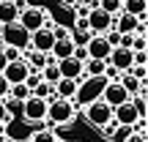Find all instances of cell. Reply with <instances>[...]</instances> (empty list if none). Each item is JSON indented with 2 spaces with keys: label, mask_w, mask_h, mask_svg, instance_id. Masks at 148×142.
Returning a JSON list of instances; mask_svg holds the SVG:
<instances>
[{
  "label": "cell",
  "mask_w": 148,
  "mask_h": 142,
  "mask_svg": "<svg viewBox=\"0 0 148 142\" xmlns=\"http://www.w3.org/2000/svg\"><path fill=\"white\" fill-rule=\"evenodd\" d=\"M74 115H77V109H74V104L69 99H52V101H47V120L52 123V126L69 128L74 123Z\"/></svg>",
  "instance_id": "1"
},
{
  "label": "cell",
  "mask_w": 148,
  "mask_h": 142,
  "mask_svg": "<svg viewBox=\"0 0 148 142\" xmlns=\"http://www.w3.org/2000/svg\"><path fill=\"white\" fill-rule=\"evenodd\" d=\"M107 79L104 77H82L77 82V93H74V101H77L79 107L90 104V101L101 99V90H104Z\"/></svg>",
  "instance_id": "2"
},
{
  "label": "cell",
  "mask_w": 148,
  "mask_h": 142,
  "mask_svg": "<svg viewBox=\"0 0 148 142\" xmlns=\"http://www.w3.org/2000/svg\"><path fill=\"white\" fill-rule=\"evenodd\" d=\"M16 22H19L27 33H33V30H38V27H44V25H52V14H49L47 8H38V5H25V8L19 11V16H16Z\"/></svg>",
  "instance_id": "3"
},
{
  "label": "cell",
  "mask_w": 148,
  "mask_h": 142,
  "mask_svg": "<svg viewBox=\"0 0 148 142\" xmlns=\"http://www.w3.org/2000/svg\"><path fill=\"white\" fill-rule=\"evenodd\" d=\"M0 41H3V47H16V49L25 52V49L30 47V33H27L19 22H11V25H3Z\"/></svg>",
  "instance_id": "4"
},
{
  "label": "cell",
  "mask_w": 148,
  "mask_h": 142,
  "mask_svg": "<svg viewBox=\"0 0 148 142\" xmlns=\"http://www.w3.org/2000/svg\"><path fill=\"white\" fill-rule=\"evenodd\" d=\"M22 118L27 123H33V126H41L47 120V101L38 99V96H27L22 101Z\"/></svg>",
  "instance_id": "5"
},
{
  "label": "cell",
  "mask_w": 148,
  "mask_h": 142,
  "mask_svg": "<svg viewBox=\"0 0 148 142\" xmlns=\"http://www.w3.org/2000/svg\"><path fill=\"white\" fill-rule=\"evenodd\" d=\"M112 118V109L104 104L101 99H96V101H90V104H85V120L90 123V126H96V128H101L107 120Z\"/></svg>",
  "instance_id": "6"
},
{
  "label": "cell",
  "mask_w": 148,
  "mask_h": 142,
  "mask_svg": "<svg viewBox=\"0 0 148 142\" xmlns=\"http://www.w3.org/2000/svg\"><path fill=\"white\" fill-rule=\"evenodd\" d=\"M129 99H132V96H129L126 90L121 88V82H107V85H104V90H101V101H104L110 109H115V107L126 104Z\"/></svg>",
  "instance_id": "7"
},
{
  "label": "cell",
  "mask_w": 148,
  "mask_h": 142,
  "mask_svg": "<svg viewBox=\"0 0 148 142\" xmlns=\"http://www.w3.org/2000/svg\"><path fill=\"white\" fill-rule=\"evenodd\" d=\"M112 22H115V16H112V14L101 11L99 5H90V14H88V27H90V33H104V30H110Z\"/></svg>",
  "instance_id": "8"
},
{
  "label": "cell",
  "mask_w": 148,
  "mask_h": 142,
  "mask_svg": "<svg viewBox=\"0 0 148 142\" xmlns=\"http://www.w3.org/2000/svg\"><path fill=\"white\" fill-rule=\"evenodd\" d=\"M52 44H55V36H52V30H49V25H44V27H38V30L30 33V47L27 49H36V52L49 55Z\"/></svg>",
  "instance_id": "9"
},
{
  "label": "cell",
  "mask_w": 148,
  "mask_h": 142,
  "mask_svg": "<svg viewBox=\"0 0 148 142\" xmlns=\"http://www.w3.org/2000/svg\"><path fill=\"white\" fill-rule=\"evenodd\" d=\"M27 74H30V66L25 63V58L11 60V63H5V69H3V77H5V82H8V85H19V82H25Z\"/></svg>",
  "instance_id": "10"
},
{
  "label": "cell",
  "mask_w": 148,
  "mask_h": 142,
  "mask_svg": "<svg viewBox=\"0 0 148 142\" xmlns=\"http://www.w3.org/2000/svg\"><path fill=\"white\" fill-rule=\"evenodd\" d=\"M112 27H115L118 33H143L145 36V22H140V16H132V14H126V11H121V14L115 16Z\"/></svg>",
  "instance_id": "11"
},
{
  "label": "cell",
  "mask_w": 148,
  "mask_h": 142,
  "mask_svg": "<svg viewBox=\"0 0 148 142\" xmlns=\"http://www.w3.org/2000/svg\"><path fill=\"white\" fill-rule=\"evenodd\" d=\"M107 66H112L115 71H129L132 69V49H126V47H112L110 49V55H107Z\"/></svg>",
  "instance_id": "12"
},
{
  "label": "cell",
  "mask_w": 148,
  "mask_h": 142,
  "mask_svg": "<svg viewBox=\"0 0 148 142\" xmlns=\"http://www.w3.org/2000/svg\"><path fill=\"white\" fill-rule=\"evenodd\" d=\"M85 52H88V58H93V60H107V55H110V44L104 41L101 33H93V36L88 38V44H85Z\"/></svg>",
  "instance_id": "13"
},
{
  "label": "cell",
  "mask_w": 148,
  "mask_h": 142,
  "mask_svg": "<svg viewBox=\"0 0 148 142\" xmlns=\"http://www.w3.org/2000/svg\"><path fill=\"white\" fill-rule=\"evenodd\" d=\"M112 118H115V123H118V126H123V128H132L134 123L140 120V115H137V109L132 107V101L115 107V109H112Z\"/></svg>",
  "instance_id": "14"
},
{
  "label": "cell",
  "mask_w": 148,
  "mask_h": 142,
  "mask_svg": "<svg viewBox=\"0 0 148 142\" xmlns=\"http://www.w3.org/2000/svg\"><path fill=\"white\" fill-rule=\"evenodd\" d=\"M55 66H58L60 77L63 79H82V63H79L77 58H63V60H55Z\"/></svg>",
  "instance_id": "15"
},
{
  "label": "cell",
  "mask_w": 148,
  "mask_h": 142,
  "mask_svg": "<svg viewBox=\"0 0 148 142\" xmlns=\"http://www.w3.org/2000/svg\"><path fill=\"white\" fill-rule=\"evenodd\" d=\"M19 16V3L16 0H0V25H11Z\"/></svg>",
  "instance_id": "16"
},
{
  "label": "cell",
  "mask_w": 148,
  "mask_h": 142,
  "mask_svg": "<svg viewBox=\"0 0 148 142\" xmlns=\"http://www.w3.org/2000/svg\"><path fill=\"white\" fill-rule=\"evenodd\" d=\"M118 82H121V88L126 90L129 96H134V93H140V90H148L143 79H137V77H134V74H129V71H123L121 77H118Z\"/></svg>",
  "instance_id": "17"
},
{
  "label": "cell",
  "mask_w": 148,
  "mask_h": 142,
  "mask_svg": "<svg viewBox=\"0 0 148 142\" xmlns=\"http://www.w3.org/2000/svg\"><path fill=\"white\" fill-rule=\"evenodd\" d=\"M74 93H77V79H63L60 77L58 82H55V99H74Z\"/></svg>",
  "instance_id": "18"
},
{
  "label": "cell",
  "mask_w": 148,
  "mask_h": 142,
  "mask_svg": "<svg viewBox=\"0 0 148 142\" xmlns=\"http://www.w3.org/2000/svg\"><path fill=\"white\" fill-rule=\"evenodd\" d=\"M104 69H107V60H93L88 58L82 63V77H104Z\"/></svg>",
  "instance_id": "19"
},
{
  "label": "cell",
  "mask_w": 148,
  "mask_h": 142,
  "mask_svg": "<svg viewBox=\"0 0 148 142\" xmlns=\"http://www.w3.org/2000/svg\"><path fill=\"white\" fill-rule=\"evenodd\" d=\"M121 11H126L132 16H145L148 14V0H123Z\"/></svg>",
  "instance_id": "20"
},
{
  "label": "cell",
  "mask_w": 148,
  "mask_h": 142,
  "mask_svg": "<svg viewBox=\"0 0 148 142\" xmlns=\"http://www.w3.org/2000/svg\"><path fill=\"white\" fill-rule=\"evenodd\" d=\"M27 139L30 142H58V134H55L52 128H36Z\"/></svg>",
  "instance_id": "21"
},
{
  "label": "cell",
  "mask_w": 148,
  "mask_h": 142,
  "mask_svg": "<svg viewBox=\"0 0 148 142\" xmlns=\"http://www.w3.org/2000/svg\"><path fill=\"white\" fill-rule=\"evenodd\" d=\"M145 93H148V90H140V93H134L132 99H129V101H132V107H134V109H137V115H140V118H145V115H148V104H145Z\"/></svg>",
  "instance_id": "22"
},
{
  "label": "cell",
  "mask_w": 148,
  "mask_h": 142,
  "mask_svg": "<svg viewBox=\"0 0 148 142\" xmlns=\"http://www.w3.org/2000/svg\"><path fill=\"white\" fill-rule=\"evenodd\" d=\"M41 79H44V82H49V85H55V82L60 79V71H58V66H55V60L41 69Z\"/></svg>",
  "instance_id": "23"
},
{
  "label": "cell",
  "mask_w": 148,
  "mask_h": 142,
  "mask_svg": "<svg viewBox=\"0 0 148 142\" xmlns=\"http://www.w3.org/2000/svg\"><path fill=\"white\" fill-rule=\"evenodd\" d=\"M96 5H99L101 11H107V14L118 16V14H121V5H123V0H96Z\"/></svg>",
  "instance_id": "24"
},
{
  "label": "cell",
  "mask_w": 148,
  "mask_h": 142,
  "mask_svg": "<svg viewBox=\"0 0 148 142\" xmlns=\"http://www.w3.org/2000/svg\"><path fill=\"white\" fill-rule=\"evenodd\" d=\"M8 96H11V99H16V101H25L27 96H30V88H27L25 82H19V85H11V88H8Z\"/></svg>",
  "instance_id": "25"
},
{
  "label": "cell",
  "mask_w": 148,
  "mask_h": 142,
  "mask_svg": "<svg viewBox=\"0 0 148 142\" xmlns=\"http://www.w3.org/2000/svg\"><path fill=\"white\" fill-rule=\"evenodd\" d=\"M49 30H52L55 41H63V38L71 36V27H63V25H58V22H52V25H49Z\"/></svg>",
  "instance_id": "26"
},
{
  "label": "cell",
  "mask_w": 148,
  "mask_h": 142,
  "mask_svg": "<svg viewBox=\"0 0 148 142\" xmlns=\"http://www.w3.org/2000/svg\"><path fill=\"white\" fill-rule=\"evenodd\" d=\"M118 128H121V126H118V123H115V118H110V120H107V123H104V126H101V128H99V131H101V134H104V137H107V139H112V137H115V134H118Z\"/></svg>",
  "instance_id": "27"
},
{
  "label": "cell",
  "mask_w": 148,
  "mask_h": 142,
  "mask_svg": "<svg viewBox=\"0 0 148 142\" xmlns=\"http://www.w3.org/2000/svg\"><path fill=\"white\" fill-rule=\"evenodd\" d=\"M145 47H148V41H145V36L143 33H134V38H132V52H145Z\"/></svg>",
  "instance_id": "28"
},
{
  "label": "cell",
  "mask_w": 148,
  "mask_h": 142,
  "mask_svg": "<svg viewBox=\"0 0 148 142\" xmlns=\"http://www.w3.org/2000/svg\"><path fill=\"white\" fill-rule=\"evenodd\" d=\"M3 58L8 60V63H11V60H19V58H22V49H16V47H3Z\"/></svg>",
  "instance_id": "29"
},
{
  "label": "cell",
  "mask_w": 148,
  "mask_h": 142,
  "mask_svg": "<svg viewBox=\"0 0 148 142\" xmlns=\"http://www.w3.org/2000/svg\"><path fill=\"white\" fill-rule=\"evenodd\" d=\"M71 30H79V33H90L88 27V16H74V27Z\"/></svg>",
  "instance_id": "30"
},
{
  "label": "cell",
  "mask_w": 148,
  "mask_h": 142,
  "mask_svg": "<svg viewBox=\"0 0 148 142\" xmlns=\"http://www.w3.org/2000/svg\"><path fill=\"white\" fill-rule=\"evenodd\" d=\"M38 82H41V71H33V69H30V74H27V79H25V85H27V88L33 90V88H36Z\"/></svg>",
  "instance_id": "31"
},
{
  "label": "cell",
  "mask_w": 148,
  "mask_h": 142,
  "mask_svg": "<svg viewBox=\"0 0 148 142\" xmlns=\"http://www.w3.org/2000/svg\"><path fill=\"white\" fill-rule=\"evenodd\" d=\"M129 74H134L137 79H143V82H145V79H148V66H132Z\"/></svg>",
  "instance_id": "32"
},
{
  "label": "cell",
  "mask_w": 148,
  "mask_h": 142,
  "mask_svg": "<svg viewBox=\"0 0 148 142\" xmlns=\"http://www.w3.org/2000/svg\"><path fill=\"white\" fill-rule=\"evenodd\" d=\"M90 14V3H77L74 5V16H88Z\"/></svg>",
  "instance_id": "33"
},
{
  "label": "cell",
  "mask_w": 148,
  "mask_h": 142,
  "mask_svg": "<svg viewBox=\"0 0 148 142\" xmlns=\"http://www.w3.org/2000/svg\"><path fill=\"white\" fill-rule=\"evenodd\" d=\"M123 142H145V134H134L132 128H129V131L123 134Z\"/></svg>",
  "instance_id": "34"
},
{
  "label": "cell",
  "mask_w": 148,
  "mask_h": 142,
  "mask_svg": "<svg viewBox=\"0 0 148 142\" xmlns=\"http://www.w3.org/2000/svg\"><path fill=\"white\" fill-rule=\"evenodd\" d=\"M71 58H77L79 63H85V60H88V52H85V47H74V52H71Z\"/></svg>",
  "instance_id": "35"
},
{
  "label": "cell",
  "mask_w": 148,
  "mask_h": 142,
  "mask_svg": "<svg viewBox=\"0 0 148 142\" xmlns=\"http://www.w3.org/2000/svg\"><path fill=\"white\" fill-rule=\"evenodd\" d=\"M0 123H5V126L11 123V115L5 112V104H3V99H0Z\"/></svg>",
  "instance_id": "36"
},
{
  "label": "cell",
  "mask_w": 148,
  "mask_h": 142,
  "mask_svg": "<svg viewBox=\"0 0 148 142\" xmlns=\"http://www.w3.org/2000/svg\"><path fill=\"white\" fill-rule=\"evenodd\" d=\"M8 88H11V85L5 82V77L0 74V99H5V96H8Z\"/></svg>",
  "instance_id": "37"
},
{
  "label": "cell",
  "mask_w": 148,
  "mask_h": 142,
  "mask_svg": "<svg viewBox=\"0 0 148 142\" xmlns=\"http://www.w3.org/2000/svg\"><path fill=\"white\" fill-rule=\"evenodd\" d=\"M77 3H82V0H60V5H63V8H74Z\"/></svg>",
  "instance_id": "38"
},
{
  "label": "cell",
  "mask_w": 148,
  "mask_h": 142,
  "mask_svg": "<svg viewBox=\"0 0 148 142\" xmlns=\"http://www.w3.org/2000/svg\"><path fill=\"white\" fill-rule=\"evenodd\" d=\"M5 63H8V60L3 58V49H0V74H3V69H5Z\"/></svg>",
  "instance_id": "39"
},
{
  "label": "cell",
  "mask_w": 148,
  "mask_h": 142,
  "mask_svg": "<svg viewBox=\"0 0 148 142\" xmlns=\"http://www.w3.org/2000/svg\"><path fill=\"white\" fill-rule=\"evenodd\" d=\"M16 142H30V139H16Z\"/></svg>",
  "instance_id": "40"
},
{
  "label": "cell",
  "mask_w": 148,
  "mask_h": 142,
  "mask_svg": "<svg viewBox=\"0 0 148 142\" xmlns=\"http://www.w3.org/2000/svg\"><path fill=\"white\" fill-rule=\"evenodd\" d=\"M0 36H3V25H0Z\"/></svg>",
  "instance_id": "41"
},
{
  "label": "cell",
  "mask_w": 148,
  "mask_h": 142,
  "mask_svg": "<svg viewBox=\"0 0 148 142\" xmlns=\"http://www.w3.org/2000/svg\"><path fill=\"white\" fill-rule=\"evenodd\" d=\"M16 3H19V0H16Z\"/></svg>",
  "instance_id": "42"
},
{
  "label": "cell",
  "mask_w": 148,
  "mask_h": 142,
  "mask_svg": "<svg viewBox=\"0 0 148 142\" xmlns=\"http://www.w3.org/2000/svg\"><path fill=\"white\" fill-rule=\"evenodd\" d=\"M0 142H3V139H0Z\"/></svg>",
  "instance_id": "43"
},
{
  "label": "cell",
  "mask_w": 148,
  "mask_h": 142,
  "mask_svg": "<svg viewBox=\"0 0 148 142\" xmlns=\"http://www.w3.org/2000/svg\"><path fill=\"white\" fill-rule=\"evenodd\" d=\"M58 142H60V139H58Z\"/></svg>",
  "instance_id": "44"
}]
</instances>
